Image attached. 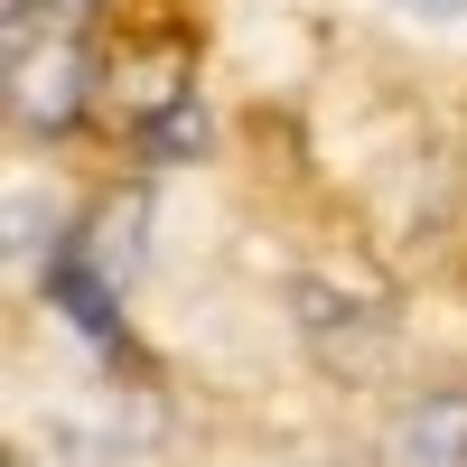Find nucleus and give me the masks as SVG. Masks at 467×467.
Listing matches in <instances>:
<instances>
[{"label": "nucleus", "instance_id": "obj_4", "mask_svg": "<svg viewBox=\"0 0 467 467\" xmlns=\"http://www.w3.org/2000/svg\"><path fill=\"white\" fill-rule=\"evenodd\" d=\"M411 19H467V0H402Z\"/></svg>", "mask_w": 467, "mask_h": 467}, {"label": "nucleus", "instance_id": "obj_2", "mask_svg": "<svg viewBox=\"0 0 467 467\" xmlns=\"http://www.w3.org/2000/svg\"><path fill=\"white\" fill-rule=\"evenodd\" d=\"M75 103H85V57H75V47L37 57V66H28V85H19V112H28L37 131H66V122H75Z\"/></svg>", "mask_w": 467, "mask_h": 467}, {"label": "nucleus", "instance_id": "obj_1", "mask_svg": "<svg viewBox=\"0 0 467 467\" xmlns=\"http://www.w3.org/2000/svg\"><path fill=\"white\" fill-rule=\"evenodd\" d=\"M383 467H467V393H431L383 431Z\"/></svg>", "mask_w": 467, "mask_h": 467}, {"label": "nucleus", "instance_id": "obj_3", "mask_svg": "<svg viewBox=\"0 0 467 467\" xmlns=\"http://www.w3.org/2000/svg\"><path fill=\"white\" fill-rule=\"evenodd\" d=\"M47 299H57V308H66V318L85 327V337H112V281H103V271L57 262V271H47Z\"/></svg>", "mask_w": 467, "mask_h": 467}]
</instances>
